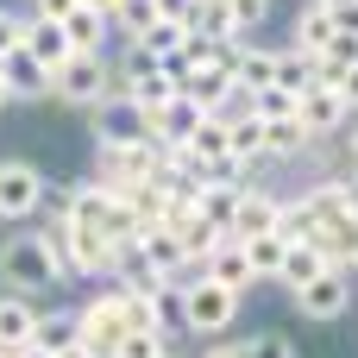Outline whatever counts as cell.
<instances>
[{
    "instance_id": "cell-15",
    "label": "cell",
    "mask_w": 358,
    "mask_h": 358,
    "mask_svg": "<svg viewBox=\"0 0 358 358\" xmlns=\"http://www.w3.org/2000/svg\"><path fill=\"white\" fill-rule=\"evenodd\" d=\"M334 38H340V19H334V6H321V0H302L296 25H289V50H302V57H321Z\"/></svg>"
},
{
    "instance_id": "cell-20",
    "label": "cell",
    "mask_w": 358,
    "mask_h": 358,
    "mask_svg": "<svg viewBox=\"0 0 358 358\" xmlns=\"http://www.w3.org/2000/svg\"><path fill=\"white\" fill-rule=\"evenodd\" d=\"M31 346H44V352L82 346V308H38V340Z\"/></svg>"
},
{
    "instance_id": "cell-40",
    "label": "cell",
    "mask_w": 358,
    "mask_h": 358,
    "mask_svg": "<svg viewBox=\"0 0 358 358\" xmlns=\"http://www.w3.org/2000/svg\"><path fill=\"white\" fill-rule=\"evenodd\" d=\"M0 358H13V352H0Z\"/></svg>"
},
{
    "instance_id": "cell-34",
    "label": "cell",
    "mask_w": 358,
    "mask_h": 358,
    "mask_svg": "<svg viewBox=\"0 0 358 358\" xmlns=\"http://www.w3.org/2000/svg\"><path fill=\"white\" fill-rule=\"evenodd\" d=\"M82 0H25V19H63V13H76Z\"/></svg>"
},
{
    "instance_id": "cell-39",
    "label": "cell",
    "mask_w": 358,
    "mask_h": 358,
    "mask_svg": "<svg viewBox=\"0 0 358 358\" xmlns=\"http://www.w3.org/2000/svg\"><path fill=\"white\" fill-rule=\"evenodd\" d=\"M321 6H334V13H340V6H352V0H321Z\"/></svg>"
},
{
    "instance_id": "cell-19",
    "label": "cell",
    "mask_w": 358,
    "mask_h": 358,
    "mask_svg": "<svg viewBox=\"0 0 358 358\" xmlns=\"http://www.w3.org/2000/svg\"><path fill=\"white\" fill-rule=\"evenodd\" d=\"M201 277H214V283H227L233 296H245V289L258 283V271H252V258H245V245H239V239H227V245H220V252H214V258L201 264Z\"/></svg>"
},
{
    "instance_id": "cell-17",
    "label": "cell",
    "mask_w": 358,
    "mask_h": 358,
    "mask_svg": "<svg viewBox=\"0 0 358 358\" xmlns=\"http://www.w3.org/2000/svg\"><path fill=\"white\" fill-rule=\"evenodd\" d=\"M63 38H69V50H107V38H113L107 6L101 0H82L76 13H63Z\"/></svg>"
},
{
    "instance_id": "cell-4",
    "label": "cell",
    "mask_w": 358,
    "mask_h": 358,
    "mask_svg": "<svg viewBox=\"0 0 358 358\" xmlns=\"http://www.w3.org/2000/svg\"><path fill=\"white\" fill-rule=\"evenodd\" d=\"M107 94H120V76H113V57L107 50H76V57H63L50 69V101H63V107L94 113Z\"/></svg>"
},
{
    "instance_id": "cell-2",
    "label": "cell",
    "mask_w": 358,
    "mask_h": 358,
    "mask_svg": "<svg viewBox=\"0 0 358 358\" xmlns=\"http://www.w3.org/2000/svg\"><path fill=\"white\" fill-rule=\"evenodd\" d=\"M69 283V271H63V252L50 245V233L38 227V233H6L0 239V289H13V296H50V289H63Z\"/></svg>"
},
{
    "instance_id": "cell-24",
    "label": "cell",
    "mask_w": 358,
    "mask_h": 358,
    "mask_svg": "<svg viewBox=\"0 0 358 358\" xmlns=\"http://www.w3.org/2000/svg\"><path fill=\"white\" fill-rule=\"evenodd\" d=\"M25 44H31L50 69H57L63 57H76V50H69V38H63V19H31V25H25Z\"/></svg>"
},
{
    "instance_id": "cell-33",
    "label": "cell",
    "mask_w": 358,
    "mask_h": 358,
    "mask_svg": "<svg viewBox=\"0 0 358 358\" xmlns=\"http://www.w3.org/2000/svg\"><path fill=\"white\" fill-rule=\"evenodd\" d=\"M271 6H277V0H233V19H239V31L252 38V31L271 19Z\"/></svg>"
},
{
    "instance_id": "cell-5",
    "label": "cell",
    "mask_w": 358,
    "mask_h": 358,
    "mask_svg": "<svg viewBox=\"0 0 358 358\" xmlns=\"http://www.w3.org/2000/svg\"><path fill=\"white\" fill-rule=\"evenodd\" d=\"M289 308H296L302 321H315V327L340 321V315L352 308V271L327 264L321 277H308V283H296V289H289Z\"/></svg>"
},
{
    "instance_id": "cell-14",
    "label": "cell",
    "mask_w": 358,
    "mask_h": 358,
    "mask_svg": "<svg viewBox=\"0 0 358 358\" xmlns=\"http://www.w3.org/2000/svg\"><path fill=\"white\" fill-rule=\"evenodd\" d=\"M145 120H151V138L176 151V145H189V138H195V126L208 120V107H195L189 94H176V101H164V107H151Z\"/></svg>"
},
{
    "instance_id": "cell-26",
    "label": "cell",
    "mask_w": 358,
    "mask_h": 358,
    "mask_svg": "<svg viewBox=\"0 0 358 358\" xmlns=\"http://www.w3.org/2000/svg\"><path fill=\"white\" fill-rule=\"evenodd\" d=\"M227 132H233V151H239L245 164H271V157H264V120H258V113L227 120Z\"/></svg>"
},
{
    "instance_id": "cell-8",
    "label": "cell",
    "mask_w": 358,
    "mask_h": 358,
    "mask_svg": "<svg viewBox=\"0 0 358 358\" xmlns=\"http://www.w3.org/2000/svg\"><path fill=\"white\" fill-rule=\"evenodd\" d=\"M138 138H151L145 107H138L132 94H107V101L94 107V145H138Z\"/></svg>"
},
{
    "instance_id": "cell-1",
    "label": "cell",
    "mask_w": 358,
    "mask_h": 358,
    "mask_svg": "<svg viewBox=\"0 0 358 358\" xmlns=\"http://www.w3.org/2000/svg\"><path fill=\"white\" fill-rule=\"evenodd\" d=\"M296 201H302V214H308V227H315V245H321L340 271H358V195L352 189L334 182V176H321V182L302 189Z\"/></svg>"
},
{
    "instance_id": "cell-16",
    "label": "cell",
    "mask_w": 358,
    "mask_h": 358,
    "mask_svg": "<svg viewBox=\"0 0 358 358\" xmlns=\"http://www.w3.org/2000/svg\"><path fill=\"white\" fill-rule=\"evenodd\" d=\"M170 227H176V239H182L189 264H208V258H214V252H220V245L233 239V233H227V227H214V220H208L201 208H182V214L170 220Z\"/></svg>"
},
{
    "instance_id": "cell-41",
    "label": "cell",
    "mask_w": 358,
    "mask_h": 358,
    "mask_svg": "<svg viewBox=\"0 0 358 358\" xmlns=\"http://www.w3.org/2000/svg\"><path fill=\"white\" fill-rule=\"evenodd\" d=\"M164 358H176V352H164Z\"/></svg>"
},
{
    "instance_id": "cell-31",
    "label": "cell",
    "mask_w": 358,
    "mask_h": 358,
    "mask_svg": "<svg viewBox=\"0 0 358 358\" xmlns=\"http://www.w3.org/2000/svg\"><path fill=\"white\" fill-rule=\"evenodd\" d=\"M239 352H245V358H302L283 334H245V340H239Z\"/></svg>"
},
{
    "instance_id": "cell-29",
    "label": "cell",
    "mask_w": 358,
    "mask_h": 358,
    "mask_svg": "<svg viewBox=\"0 0 358 358\" xmlns=\"http://www.w3.org/2000/svg\"><path fill=\"white\" fill-rule=\"evenodd\" d=\"M321 76H315V57H302V50H283V69H277V88H289L296 101L315 88Z\"/></svg>"
},
{
    "instance_id": "cell-18",
    "label": "cell",
    "mask_w": 358,
    "mask_h": 358,
    "mask_svg": "<svg viewBox=\"0 0 358 358\" xmlns=\"http://www.w3.org/2000/svg\"><path fill=\"white\" fill-rule=\"evenodd\" d=\"M31 340H38V302L0 289V352H19V346H31Z\"/></svg>"
},
{
    "instance_id": "cell-27",
    "label": "cell",
    "mask_w": 358,
    "mask_h": 358,
    "mask_svg": "<svg viewBox=\"0 0 358 358\" xmlns=\"http://www.w3.org/2000/svg\"><path fill=\"white\" fill-rule=\"evenodd\" d=\"M334 258L321 252V245H289V258H283V289H296V283H308V277H321Z\"/></svg>"
},
{
    "instance_id": "cell-25",
    "label": "cell",
    "mask_w": 358,
    "mask_h": 358,
    "mask_svg": "<svg viewBox=\"0 0 358 358\" xmlns=\"http://www.w3.org/2000/svg\"><path fill=\"white\" fill-rule=\"evenodd\" d=\"M239 195H245V182H208L195 208H201V214H208L214 227H227V233H233V214H239Z\"/></svg>"
},
{
    "instance_id": "cell-13",
    "label": "cell",
    "mask_w": 358,
    "mask_h": 358,
    "mask_svg": "<svg viewBox=\"0 0 358 358\" xmlns=\"http://www.w3.org/2000/svg\"><path fill=\"white\" fill-rule=\"evenodd\" d=\"M176 94H189L195 107L220 113V107L233 101V69H227V63H195V69H182V76H176Z\"/></svg>"
},
{
    "instance_id": "cell-9",
    "label": "cell",
    "mask_w": 358,
    "mask_h": 358,
    "mask_svg": "<svg viewBox=\"0 0 358 358\" xmlns=\"http://www.w3.org/2000/svg\"><path fill=\"white\" fill-rule=\"evenodd\" d=\"M296 107H302V126H308V138H315V145L340 138V132H346V120H352V107H346V101H340V88H327V82H315Z\"/></svg>"
},
{
    "instance_id": "cell-28",
    "label": "cell",
    "mask_w": 358,
    "mask_h": 358,
    "mask_svg": "<svg viewBox=\"0 0 358 358\" xmlns=\"http://www.w3.org/2000/svg\"><path fill=\"white\" fill-rule=\"evenodd\" d=\"M164 352H176L164 327H132V334L120 340V352H113V358H164Z\"/></svg>"
},
{
    "instance_id": "cell-10",
    "label": "cell",
    "mask_w": 358,
    "mask_h": 358,
    "mask_svg": "<svg viewBox=\"0 0 358 358\" xmlns=\"http://www.w3.org/2000/svg\"><path fill=\"white\" fill-rule=\"evenodd\" d=\"M277 69H283V50L252 44V38H239V44H233V88H245V94L277 88Z\"/></svg>"
},
{
    "instance_id": "cell-36",
    "label": "cell",
    "mask_w": 358,
    "mask_h": 358,
    "mask_svg": "<svg viewBox=\"0 0 358 358\" xmlns=\"http://www.w3.org/2000/svg\"><path fill=\"white\" fill-rule=\"evenodd\" d=\"M201 358H245V352H239V340L220 334V340H208V352H201Z\"/></svg>"
},
{
    "instance_id": "cell-30",
    "label": "cell",
    "mask_w": 358,
    "mask_h": 358,
    "mask_svg": "<svg viewBox=\"0 0 358 358\" xmlns=\"http://www.w3.org/2000/svg\"><path fill=\"white\" fill-rule=\"evenodd\" d=\"M252 113H258V120H289V113H302V107H296L289 88H258V94H252Z\"/></svg>"
},
{
    "instance_id": "cell-12",
    "label": "cell",
    "mask_w": 358,
    "mask_h": 358,
    "mask_svg": "<svg viewBox=\"0 0 358 358\" xmlns=\"http://www.w3.org/2000/svg\"><path fill=\"white\" fill-rule=\"evenodd\" d=\"M0 76H6V88H13V101H44V94H50V63H44L31 44H19L13 57H0Z\"/></svg>"
},
{
    "instance_id": "cell-21",
    "label": "cell",
    "mask_w": 358,
    "mask_h": 358,
    "mask_svg": "<svg viewBox=\"0 0 358 358\" xmlns=\"http://www.w3.org/2000/svg\"><path fill=\"white\" fill-rule=\"evenodd\" d=\"M315 138H308V126H302V113H289V120H264V157H302Z\"/></svg>"
},
{
    "instance_id": "cell-11",
    "label": "cell",
    "mask_w": 358,
    "mask_h": 358,
    "mask_svg": "<svg viewBox=\"0 0 358 358\" xmlns=\"http://www.w3.org/2000/svg\"><path fill=\"white\" fill-rule=\"evenodd\" d=\"M277 220H283V195H271V189L245 182L239 214H233V239H239V245H245V239H264V233H277Z\"/></svg>"
},
{
    "instance_id": "cell-23",
    "label": "cell",
    "mask_w": 358,
    "mask_h": 358,
    "mask_svg": "<svg viewBox=\"0 0 358 358\" xmlns=\"http://www.w3.org/2000/svg\"><path fill=\"white\" fill-rule=\"evenodd\" d=\"M245 258H252L258 283H283V258H289V239H283V233H264V239H245Z\"/></svg>"
},
{
    "instance_id": "cell-38",
    "label": "cell",
    "mask_w": 358,
    "mask_h": 358,
    "mask_svg": "<svg viewBox=\"0 0 358 358\" xmlns=\"http://www.w3.org/2000/svg\"><path fill=\"white\" fill-rule=\"evenodd\" d=\"M6 107H13V88H6V76H0V113H6Z\"/></svg>"
},
{
    "instance_id": "cell-37",
    "label": "cell",
    "mask_w": 358,
    "mask_h": 358,
    "mask_svg": "<svg viewBox=\"0 0 358 358\" xmlns=\"http://www.w3.org/2000/svg\"><path fill=\"white\" fill-rule=\"evenodd\" d=\"M340 151H346V157H352V164H358V113H352V120H346V132H340Z\"/></svg>"
},
{
    "instance_id": "cell-32",
    "label": "cell",
    "mask_w": 358,
    "mask_h": 358,
    "mask_svg": "<svg viewBox=\"0 0 358 358\" xmlns=\"http://www.w3.org/2000/svg\"><path fill=\"white\" fill-rule=\"evenodd\" d=\"M25 25H31L25 13H13V6H0V57H13V50L25 44Z\"/></svg>"
},
{
    "instance_id": "cell-6",
    "label": "cell",
    "mask_w": 358,
    "mask_h": 358,
    "mask_svg": "<svg viewBox=\"0 0 358 358\" xmlns=\"http://www.w3.org/2000/svg\"><path fill=\"white\" fill-rule=\"evenodd\" d=\"M182 308H189V334H201V340H220V334H233V321H239V296H233L227 283H214V277L182 283Z\"/></svg>"
},
{
    "instance_id": "cell-22",
    "label": "cell",
    "mask_w": 358,
    "mask_h": 358,
    "mask_svg": "<svg viewBox=\"0 0 358 358\" xmlns=\"http://www.w3.org/2000/svg\"><path fill=\"white\" fill-rule=\"evenodd\" d=\"M101 6H107V19H113V31H120V38H145V31L164 19V6H157V0H101Z\"/></svg>"
},
{
    "instance_id": "cell-7",
    "label": "cell",
    "mask_w": 358,
    "mask_h": 358,
    "mask_svg": "<svg viewBox=\"0 0 358 358\" xmlns=\"http://www.w3.org/2000/svg\"><path fill=\"white\" fill-rule=\"evenodd\" d=\"M50 195V176L31 157H0V220H31Z\"/></svg>"
},
{
    "instance_id": "cell-35",
    "label": "cell",
    "mask_w": 358,
    "mask_h": 358,
    "mask_svg": "<svg viewBox=\"0 0 358 358\" xmlns=\"http://www.w3.org/2000/svg\"><path fill=\"white\" fill-rule=\"evenodd\" d=\"M334 88H340V101L358 113V63H352V69H340V82H334Z\"/></svg>"
},
{
    "instance_id": "cell-3",
    "label": "cell",
    "mask_w": 358,
    "mask_h": 358,
    "mask_svg": "<svg viewBox=\"0 0 358 358\" xmlns=\"http://www.w3.org/2000/svg\"><path fill=\"white\" fill-rule=\"evenodd\" d=\"M44 233H50V245L63 252V271H69V283H113V239L101 233V227H88V220H38Z\"/></svg>"
}]
</instances>
